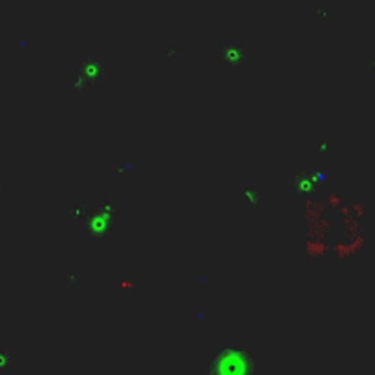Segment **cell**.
I'll return each instance as SVG.
<instances>
[{
  "label": "cell",
  "instance_id": "obj_1",
  "mask_svg": "<svg viewBox=\"0 0 375 375\" xmlns=\"http://www.w3.org/2000/svg\"><path fill=\"white\" fill-rule=\"evenodd\" d=\"M88 232L92 238H103L110 231V224L114 222V203L105 201L97 213H88Z\"/></svg>",
  "mask_w": 375,
  "mask_h": 375
},
{
  "label": "cell",
  "instance_id": "obj_2",
  "mask_svg": "<svg viewBox=\"0 0 375 375\" xmlns=\"http://www.w3.org/2000/svg\"><path fill=\"white\" fill-rule=\"evenodd\" d=\"M216 48H218V57L231 66H237L247 57V49L234 42H218Z\"/></svg>",
  "mask_w": 375,
  "mask_h": 375
},
{
  "label": "cell",
  "instance_id": "obj_3",
  "mask_svg": "<svg viewBox=\"0 0 375 375\" xmlns=\"http://www.w3.org/2000/svg\"><path fill=\"white\" fill-rule=\"evenodd\" d=\"M77 72L86 81V85H95L97 81L103 79L105 64L101 63V61H95V59H86L85 63L81 64Z\"/></svg>",
  "mask_w": 375,
  "mask_h": 375
},
{
  "label": "cell",
  "instance_id": "obj_4",
  "mask_svg": "<svg viewBox=\"0 0 375 375\" xmlns=\"http://www.w3.org/2000/svg\"><path fill=\"white\" fill-rule=\"evenodd\" d=\"M189 322H191L194 328H206L210 322V311L206 308V306H196L192 308L191 313H189Z\"/></svg>",
  "mask_w": 375,
  "mask_h": 375
},
{
  "label": "cell",
  "instance_id": "obj_5",
  "mask_svg": "<svg viewBox=\"0 0 375 375\" xmlns=\"http://www.w3.org/2000/svg\"><path fill=\"white\" fill-rule=\"evenodd\" d=\"M242 196L246 198V203H249L251 207L256 206L260 200V191L255 187V185H247L244 191H242Z\"/></svg>",
  "mask_w": 375,
  "mask_h": 375
},
{
  "label": "cell",
  "instance_id": "obj_6",
  "mask_svg": "<svg viewBox=\"0 0 375 375\" xmlns=\"http://www.w3.org/2000/svg\"><path fill=\"white\" fill-rule=\"evenodd\" d=\"M88 213H90L88 207L81 206V203H77V206H73L72 209L68 210V215H70V218H76V220H86Z\"/></svg>",
  "mask_w": 375,
  "mask_h": 375
}]
</instances>
